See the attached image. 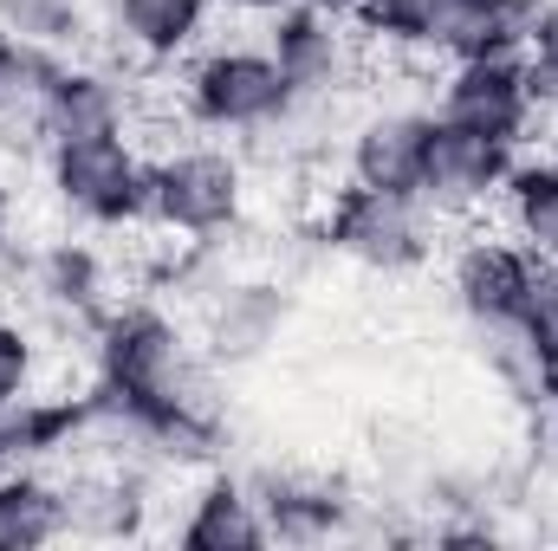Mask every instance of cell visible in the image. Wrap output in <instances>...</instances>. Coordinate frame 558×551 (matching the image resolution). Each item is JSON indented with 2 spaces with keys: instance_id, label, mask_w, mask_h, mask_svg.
Masks as SVG:
<instances>
[{
  "instance_id": "1",
  "label": "cell",
  "mask_w": 558,
  "mask_h": 551,
  "mask_svg": "<svg viewBox=\"0 0 558 551\" xmlns=\"http://www.w3.org/2000/svg\"><path fill=\"white\" fill-rule=\"evenodd\" d=\"M182 111L208 137H274L299 118V98L274 65L267 39H215L182 65Z\"/></svg>"
},
{
  "instance_id": "2",
  "label": "cell",
  "mask_w": 558,
  "mask_h": 551,
  "mask_svg": "<svg viewBox=\"0 0 558 551\" xmlns=\"http://www.w3.org/2000/svg\"><path fill=\"white\" fill-rule=\"evenodd\" d=\"M46 188L72 221L98 234H124L149 221V156L124 131L46 143Z\"/></svg>"
},
{
  "instance_id": "3",
  "label": "cell",
  "mask_w": 558,
  "mask_h": 551,
  "mask_svg": "<svg viewBox=\"0 0 558 551\" xmlns=\"http://www.w3.org/2000/svg\"><path fill=\"white\" fill-rule=\"evenodd\" d=\"M247 208V162L228 143H182L149 162V221L175 241L215 247Z\"/></svg>"
},
{
  "instance_id": "4",
  "label": "cell",
  "mask_w": 558,
  "mask_h": 551,
  "mask_svg": "<svg viewBox=\"0 0 558 551\" xmlns=\"http://www.w3.org/2000/svg\"><path fill=\"white\" fill-rule=\"evenodd\" d=\"M318 241L331 254H344L351 267H364V273L403 279L435 260V215L422 208V195H390V188L344 182L325 201Z\"/></svg>"
},
{
  "instance_id": "5",
  "label": "cell",
  "mask_w": 558,
  "mask_h": 551,
  "mask_svg": "<svg viewBox=\"0 0 558 551\" xmlns=\"http://www.w3.org/2000/svg\"><path fill=\"white\" fill-rule=\"evenodd\" d=\"M513 162H520V149H513V143L474 137V131H461V124H441V118H435L416 195H422V208H428L435 221H468V215H481V208H494V201H500V188H507Z\"/></svg>"
},
{
  "instance_id": "6",
  "label": "cell",
  "mask_w": 558,
  "mask_h": 551,
  "mask_svg": "<svg viewBox=\"0 0 558 551\" xmlns=\"http://www.w3.org/2000/svg\"><path fill=\"white\" fill-rule=\"evenodd\" d=\"M435 118L441 124H461L474 137L494 143H520L533 137V124L546 118L526 91V65L520 52L513 59H468V65H448L441 72V91H435Z\"/></svg>"
},
{
  "instance_id": "7",
  "label": "cell",
  "mask_w": 558,
  "mask_h": 551,
  "mask_svg": "<svg viewBox=\"0 0 558 551\" xmlns=\"http://www.w3.org/2000/svg\"><path fill=\"white\" fill-rule=\"evenodd\" d=\"M267 52L286 72V85H292L299 105H325V98H338L357 78V46H351L344 20L305 7V0L267 13Z\"/></svg>"
},
{
  "instance_id": "8",
  "label": "cell",
  "mask_w": 558,
  "mask_h": 551,
  "mask_svg": "<svg viewBox=\"0 0 558 551\" xmlns=\"http://www.w3.org/2000/svg\"><path fill=\"white\" fill-rule=\"evenodd\" d=\"M292 325V298L274 279H221L202 311V357L215 370H247L279 344Z\"/></svg>"
},
{
  "instance_id": "9",
  "label": "cell",
  "mask_w": 558,
  "mask_h": 551,
  "mask_svg": "<svg viewBox=\"0 0 558 551\" xmlns=\"http://www.w3.org/2000/svg\"><path fill=\"white\" fill-rule=\"evenodd\" d=\"M254 500L267 513V532L286 539V546H318V539H338L351 532L357 519V500L344 480L331 474H305V467H260L254 480Z\"/></svg>"
},
{
  "instance_id": "10",
  "label": "cell",
  "mask_w": 558,
  "mask_h": 551,
  "mask_svg": "<svg viewBox=\"0 0 558 551\" xmlns=\"http://www.w3.org/2000/svg\"><path fill=\"white\" fill-rule=\"evenodd\" d=\"M526 273H533V247L520 234H468L448 260V292H454L468 325H487V318L520 311Z\"/></svg>"
},
{
  "instance_id": "11",
  "label": "cell",
  "mask_w": 558,
  "mask_h": 551,
  "mask_svg": "<svg viewBox=\"0 0 558 551\" xmlns=\"http://www.w3.org/2000/svg\"><path fill=\"white\" fill-rule=\"evenodd\" d=\"M428 131H435V111L416 105H384L371 111L357 131H351V182L364 188H390V195H416L422 188V156H428Z\"/></svg>"
},
{
  "instance_id": "12",
  "label": "cell",
  "mask_w": 558,
  "mask_h": 551,
  "mask_svg": "<svg viewBox=\"0 0 558 551\" xmlns=\"http://www.w3.org/2000/svg\"><path fill=\"white\" fill-rule=\"evenodd\" d=\"M131 124V78L92 59H65L46 111H39V137L46 143H72V137H111Z\"/></svg>"
},
{
  "instance_id": "13",
  "label": "cell",
  "mask_w": 558,
  "mask_h": 551,
  "mask_svg": "<svg viewBox=\"0 0 558 551\" xmlns=\"http://www.w3.org/2000/svg\"><path fill=\"white\" fill-rule=\"evenodd\" d=\"M215 7L221 0H105L98 20H105L118 52H131L143 65H169V59L202 46Z\"/></svg>"
},
{
  "instance_id": "14",
  "label": "cell",
  "mask_w": 558,
  "mask_h": 551,
  "mask_svg": "<svg viewBox=\"0 0 558 551\" xmlns=\"http://www.w3.org/2000/svg\"><path fill=\"white\" fill-rule=\"evenodd\" d=\"M149 474L143 461H111L98 474L65 480V532L78 539H137L149 526Z\"/></svg>"
},
{
  "instance_id": "15",
  "label": "cell",
  "mask_w": 558,
  "mask_h": 551,
  "mask_svg": "<svg viewBox=\"0 0 558 551\" xmlns=\"http://www.w3.org/2000/svg\"><path fill=\"white\" fill-rule=\"evenodd\" d=\"M175 546H189V551H260V546H274V532H267V513H260L254 487L234 480V474H215V480H202L195 500L182 506Z\"/></svg>"
},
{
  "instance_id": "16",
  "label": "cell",
  "mask_w": 558,
  "mask_h": 551,
  "mask_svg": "<svg viewBox=\"0 0 558 551\" xmlns=\"http://www.w3.org/2000/svg\"><path fill=\"white\" fill-rule=\"evenodd\" d=\"M33 298L65 325H98L111 311V260L92 241H52L33 260Z\"/></svg>"
},
{
  "instance_id": "17",
  "label": "cell",
  "mask_w": 558,
  "mask_h": 551,
  "mask_svg": "<svg viewBox=\"0 0 558 551\" xmlns=\"http://www.w3.org/2000/svg\"><path fill=\"white\" fill-rule=\"evenodd\" d=\"M65 52H46V46H26L13 33H0V143H46L39 137V111H46V91L59 78Z\"/></svg>"
},
{
  "instance_id": "18",
  "label": "cell",
  "mask_w": 558,
  "mask_h": 551,
  "mask_svg": "<svg viewBox=\"0 0 558 551\" xmlns=\"http://www.w3.org/2000/svg\"><path fill=\"white\" fill-rule=\"evenodd\" d=\"M52 539H65V480L0 467V551H39Z\"/></svg>"
},
{
  "instance_id": "19",
  "label": "cell",
  "mask_w": 558,
  "mask_h": 551,
  "mask_svg": "<svg viewBox=\"0 0 558 551\" xmlns=\"http://www.w3.org/2000/svg\"><path fill=\"white\" fill-rule=\"evenodd\" d=\"M500 208L533 254L558 260V156H520L500 188Z\"/></svg>"
},
{
  "instance_id": "20",
  "label": "cell",
  "mask_w": 558,
  "mask_h": 551,
  "mask_svg": "<svg viewBox=\"0 0 558 551\" xmlns=\"http://www.w3.org/2000/svg\"><path fill=\"white\" fill-rule=\"evenodd\" d=\"M98 26V0H0V33L46 46V52H78Z\"/></svg>"
},
{
  "instance_id": "21",
  "label": "cell",
  "mask_w": 558,
  "mask_h": 551,
  "mask_svg": "<svg viewBox=\"0 0 558 551\" xmlns=\"http://www.w3.org/2000/svg\"><path fill=\"white\" fill-rule=\"evenodd\" d=\"M448 13H454V0H364L357 7V26L384 52H435Z\"/></svg>"
},
{
  "instance_id": "22",
  "label": "cell",
  "mask_w": 558,
  "mask_h": 551,
  "mask_svg": "<svg viewBox=\"0 0 558 551\" xmlns=\"http://www.w3.org/2000/svg\"><path fill=\"white\" fill-rule=\"evenodd\" d=\"M520 39H526V26H513V20H500V13H487V7H474V0H454V13H448L435 52H441L448 65H468V59H513Z\"/></svg>"
},
{
  "instance_id": "23",
  "label": "cell",
  "mask_w": 558,
  "mask_h": 551,
  "mask_svg": "<svg viewBox=\"0 0 558 551\" xmlns=\"http://www.w3.org/2000/svg\"><path fill=\"white\" fill-rule=\"evenodd\" d=\"M520 65H526V91H533V105H539V111H558V0H546V7L526 20Z\"/></svg>"
},
{
  "instance_id": "24",
  "label": "cell",
  "mask_w": 558,
  "mask_h": 551,
  "mask_svg": "<svg viewBox=\"0 0 558 551\" xmlns=\"http://www.w3.org/2000/svg\"><path fill=\"white\" fill-rule=\"evenodd\" d=\"M520 331L539 344V351H558V260L533 254V273H526V298H520Z\"/></svg>"
},
{
  "instance_id": "25",
  "label": "cell",
  "mask_w": 558,
  "mask_h": 551,
  "mask_svg": "<svg viewBox=\"0 0 558 551\" xmlns=\"http://www.w3.org/2000/svg\"><path fill=\"white\" fill-rule=\"evenodd\" d=\"M33 377H39V344H33V331L13 325V318H0V409L20 403V396H33Z\"/></svg>"
},
{
  "instance_id": "26",
  "label": "cell",
  "mask_w": 558,
  "mask_h": 551,
  "mask_svg": "<svg viewBox=\"0 0 558 551\" xmlns=\"http://www.w3.org/2000/svg\"><path fill=\"white\" fill-rule=\"evenodd\" d=\"M474 7H487V13H500V20H513V26H526L546 0H474Z\"/></svg>"
},
{
  "instance_id": "27",
  "label": "cell",
  "mask_w": 558,
  "mask_h": 551,
  "mask_svg": "<svg viewBox=\"0 0 558 551\" xmlns=\"http://www.w3.org/2000/svg\"><path fill=\"white\" fill-rule=\"evenodd\" d=\"M7 247H13V188L0 175V260H7Z\"/></svg>"
},
{
  "instance_id": "28",
  "label": "cell",
  "mask_w": 558,
  "mask_h": 551,
  "mask_svg": "<svg viewBox=\"0 0 558 551\" xmlns=\"http://www.w3.org/2000/svg\"><path fill=\"white\" fill-rule=\"evenodd\" d=\"M546 448H553V461H558V403H553V421H546Z\"/></svg>"
},
{
  "instance_id": "29",
  "label": "cell",
  "mask_w": 558,
  "mask_h": 551,
  "mask_svg": "<svg viewBox=\"0 0 558 551\" xmlns=\"http://www.w3.org/2000/svg\"><path fill=\"white\" fill-rule=\"evenodd\" d=\"M546 156H558V124H553V137H546Z\"/></svg>"
}]
</instances>
